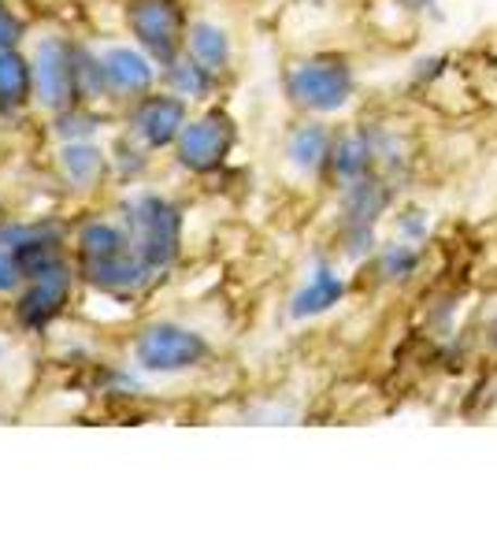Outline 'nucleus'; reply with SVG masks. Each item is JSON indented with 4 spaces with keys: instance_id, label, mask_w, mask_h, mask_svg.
<instances>
[{
    "instance_id": "obj_18",
    "label": "nucleus",
    "mask_w": 497,
    "mask_h": 557,
    "mask_svg": "<svg viewBox=\"0 0 497 557\" xmlns=\"http://www.w3.org/2000/svg\"><path fill=\"white\" fill-rule=\"evenodd\" d=\"M420 268V249L412 242H390V246L378 253V272L386 278H409Z\"/></svg>"
},
{
    "instance_id": "obj_2",
    "label": "nucleus",
    "mask_w": 497,
    "mask_h": 557,
    "mask_svg": "<svg viewBox=\"0 0 497 557\" xmlns=\"http://www.w3.org/2000/svg\"><path fill=\"white\" fill-rule=\"evenodd\" d=\"M286 97L305 112L327 115L349 104L352 97V67L346 57H309L286 71Z\"/></svg>"
},
{
    "instance_id": "obj_15",
    "label": "nucleus",
    "mask_w": 497,
    "mask_h": 557,
    "mask_svg": "<svg viewBox=\"0 0 497 557\" xmlns=\"http://www.w3.org/2000/svg\"><path fill=\"white\" fill-rule=\"evenodd\" d=\"M34 94V71L12 49H0V108H20Z\"/></svg>"
},
{
    "instance_id": "obj_21",
    "label": "nucleus",
    "mask_w": 497,
    "mask_h": 557,
    "mask_svg": "<svg viewBox=\"0 0 497 557\" xmlns=\"http://www.w3.org/2000/svg\"><path fill=\"white\" fill-rule=\"evenodd\" d=\"M423 231H427V223H423L420 212H409V220L401 215V235L405 238H423Z\"/></svg>"
},
{
    "instance_id": "obj_22",
    "label": "nucleus",
    "mask_w": 497,
    "mask_h": 557,
    "mask_svg": "<svg viewBox=\"0 0 497 557\" xmlns=\"http://www.w3.org/2000/svg\"><path fill=\"white\" fill-rule=\"evenodd\" d=\"M401 8H409V12H423V8H431L435 0H397Z\"/></svg>"
},
{
    "instance_id": "obj_1",
    "label": "nucleus",
    "mask_w": 497,
    "mask_h": 557,
    "mask_svg": "<svg viewBox=\"0 0 497 557\" xmlns=\"http://www.w3.org/2000/svg\"><path fill=\"white\" fill-rule=\"evenodd\" d=\"M126 238L138 249V257L149 264V272H160L178 257V238H183V215L167 197L138 194L126 205Z\"/></svg>"
},
{
    "instance_id": "obj_4",
    "label": "nucleus",
    "mask_w": 497,
    "mask_h": 557,
    "mask_svg": "<svg viewBox=\"0 0 497 557\" xmlns=\"http://www.w3.org/2000/svg\"><path fill=\"white\" fill-rule=\"evenodd\" d=\"M126 23H131L134 38L141 41V49H149L160 64L178 60V49H183L189 30L178 0H131Z\"/></svg>"
},
{
    "instance_id": "obj_10",
    "label": "nucleus",
    "mask_w": 497,
    "mask_h": 557,
    "mask_svg": "<svg viewBox=\"0 0 497 557\" xmlns=\"http://www.w3.org/2000/svg\"><path fill=\"white\" fill-rule=\"evenodd\" d=\"M101 64H104V78H108V89H112V94L138 97L152 86L149 60L134 49H123V45L120 49H108L101 57Z\"/></svg>"
},
{
    "instance_id": "obj_12",
    "label": "nucleus",
    "mask_w": 497,
    "mask_h": 557,
    "mask_svg": "<svg viewBox=\"0 0 497 557\" xmlns=\"http://www.w3.org/2000/svg\"><path fill=\"white\" fill-rule=\"evenodd\" d=\"M186 49H189V57L197 60V64H204L212 75H220V71H227L231 67V38H227V30L223 26H215V23H189V30H186Z\"/></svg>"
},
{
    "instance_id": "obj_9",
    "label": "nucleus",
    "mask_w": 497,
    "mask_h": 557,
    "mask_svg": "<svg viewBox=\"0 0 497 557\" xmlns=\"http://www.w3.org/2000/svg\"><path fill=\"white\" fill-rule=\"evenodd\" d=\"M394 194L383 178L368 175L346 186V201H341V215H346V227H375L378 215L390 209Z\"/></svg>"
},
{
    "instance_id": "obj_17",
    "label": "nucleus",
    "mask_w": 497,
    "mask_h": 557,
    "mask_svg": "<svg viewBox=\"0 0 497 557\" xmlns=\"http://www.w3.org/2000/svg\"><path fill=\"white\" fill-rule=\"evenodd\" d=\"M167 83L183 101H197V97H208L215 86V75L204 64H197L194 57H178L167 64Z\"/></svg>"
},
{
    "instance_id": "obj_16",
    "label": "nucleus",
    "mask_w": 497,
    "mask_h": 557,
    "mask_svg": "<svg viewBox=\"0 0 497 557\" xmlns=\"http://www.w3.org/2000/svg\"><path fill=\"white\" fill-rule=\"evenodd\" d=\"M60 164H63V175L86 190V186H94L97 178L104 175V152L97 146H89V141H71V146H63L60 152Z\"/></svg>"
},
{
    "instance_id": "obj_5",
    "label": "nucleus",
    "mask_w": 497,
    "mask_h": 557,
    "mask_svg": "<svg viewBox=\"0 0 497 557\" xmlns=\"http://www.w3.org/2000/svg\"><path fill=\"white\" fill-rule=\"evenodd\" d=\"M34 101L49 112H67L78 94L75 49L60 38H45L34 49Z\"/></svg>"
},
{
    "instance_id": "obj_20",
    "label": "nucleus",
    "mask_w": 497,
    "mask_h": 557,
    "mask_svg": "<svg viewBox=\"0 0 497 557\" xmlns=\"http://www.w3.org/2000/svg\"><path fill=\"white\" fill-rule=\"evenodd\" d=\"M15 38H20V23H15L12 12L0 4V49H12Z\"/></svg>"
},
{
    "instance_id": "obj_13",
    "label": "nucleus",
    "mask_w": 497,
    "mask_h": 557,
    "mask_svg": "<svg viewBox=\"0 0 497 557\" xmlns=\"http://www.w3.org/2000/svg\"><path fill=\"white\" fill-rule=\"evenodd\" d=\"M341 294H346V283H341V275L331 272V268H320V272H315L309 283H305L301 290H297L290 312H294L297 320L320 317V312H327L331 305L341 301Z\"/></svg>"
},
{
    "instance_id": "obj_19",
    "label": "nucleus",
    "mask_w": 497,
    "mask_h": 557,
    "mask_svg": "<svg viewBox=\"0 0 497 557\" xmlns=\"http://www.w3.org/2000/svg\"><path fill=\"white\" fill-rule=\"evenodd\" d=\"M23 264L15 260V253L8 246H0V290H15L23 283Z\"/></svg>"
},
{
    "instance_id": "obj_8",
    "label": "nucleus",
    "mask_w": 497,
    "mask_h": 557,
    "mask_svg": "<svg viewBox=\"0 0 497 557\" xmlns=\"http://www.w3.org/2000/svg\"><path fill=\"white\" fill-rule=\"evenodd\" d=\"M67 298H71V272L63 264L34 275L26 294L20 298V323L30 331H41L45 323H52L60 317Z\"/></svg>"
},
{
    "instance_id": "obj_14",
    "label": "nucleus",
    "mask_w": 497,
    "mask_h": 557,
    "mask_svg": "<svg viewBox=\"0 0 497 557\" xmlns=\"http://www.w3.org/2000/svg\"><path fill=\"white\" fill-rule=\"evenodd\" d=\"M331 149H334V141L323 123H301V127L290 134V141H286L290 164L301 168V172H315V168L331 164Z\"/></svg>"
},
{
    "instance_id": "obj_11",
    "label": "nucleus",
    "mask_w": 497,
    "mask_h": 557,
    "mask_svg": "<svg viewBox=\"0 0 497 557\" xmlns=\"http://www.w3.org/2000/svg\"><path fill=\"white\" fill-rule=\"evenodd\" d=\"M331 168L341 183H357V178H368L375 168V149H372V131H352L341 134L331 149Z\"/></svg>"
},
{
    "instance_id": "obj_6",
    "label": "nucleus",
    "mask_w": 497,
    "mask_h": 557,
    "mask_svg": "<svg viewBox=\"0 0 497 557\" xmlns=\"http://www.w3.org/2000/svg\"><path fill=\"white\" fill-rule=\"evenodd\" d=\"M231 146H234V120L215 108V112H204L186 123L175 141V152H178V164L189 168V172H215L227 160Z\"/></svg>"
},
{
    "instance_id": "obj_3",
    "label": "nucleus",
    "mask_w": 497,
    "mask_h": 557,
    "mask_svg": "<svg viewBox=\"0 0 497 557\" xmlns=\"http://www.w3.org/2000/svg\"><path fill=\"white\" fill-rule=\"evenodd\" d=\"M208 357V343L197 331L178 327V323H152L138 335L134 343V361H138L146 372H186V368L201 364Z\"/></svg>"
},
{
    "instance_id": "obj_7",
    "label": "nucleus",
    "mask_w": 497,
    "mask_h": 557,
    "mask_svg": "<svg viewBox=\"0 0 497 557\" xmlns=\"http://www.w3.org/2000/svg\"><path fill=\"white\" fill-rule=\"evenodd\" d=\"M186 127V101L178 94H152L141 97L131 112V131L134 138H141L149 149L171 146L178 141V134Z\"/></svg>"
}]
</instances>
